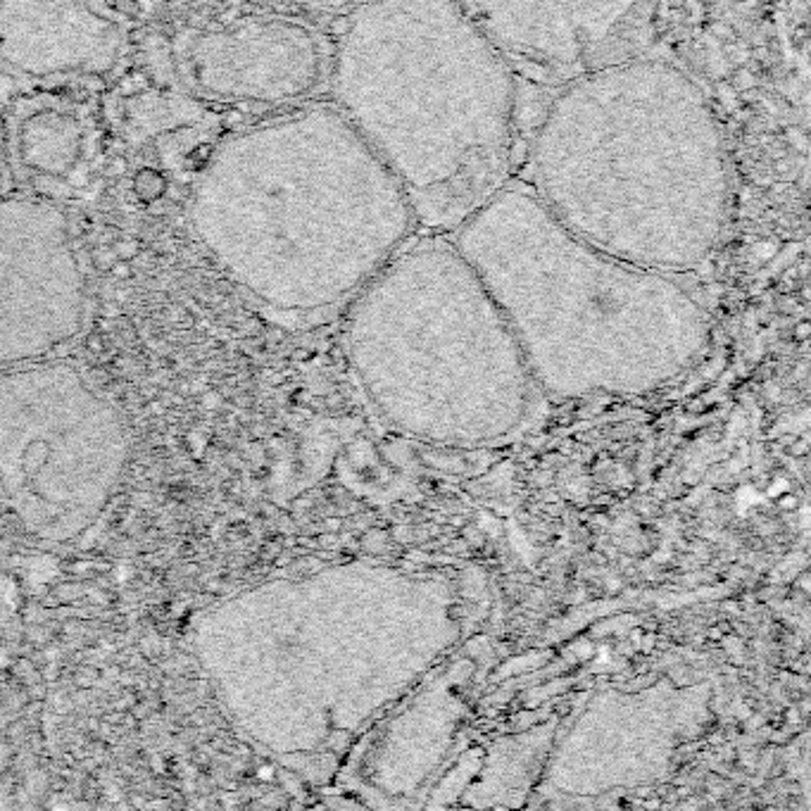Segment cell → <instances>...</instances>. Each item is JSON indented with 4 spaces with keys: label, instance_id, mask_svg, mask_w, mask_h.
<instances>
[{
    "label": "cell",
    "instance_id": "6da1fadb",
    "mask_svg": "<svg viewBox=\"0 0 811 811\" xmlns=\"http://www.w3.org/2000/svg\"><path fill=\"white\" fill-rule=\"evenodd\" d=\"M530 191L593 248L678 272L728 227L731 160L702 88L676 65L628 55L559 86L530 143Z\"/></svg>",
    "mask_w": 811,
    "mask_h": 811
},
{
    "label": "cell",
    "instance_id": "7a4b0ae2",
    "mask_svg": "<svg viewBox=\"0 0 811 811\" xmlns=\"http://www.w3.org/2000/svg\"><path fill=\"white\" fill-rule=\"evenodd\" d=\"M201 243L269 307H329L374 279L416 228L403 188L335 105L231 136L193 188Z\"/></svg>",
    "mask_w": 811,
    "mask_h": 811
},
{
    "label": "cell",
    "instance_id": "3957f363",
    "mask_svg": "<svg viewBox=\"0 0 811 811\" xmlns=\"http://www.w3.org/2000/svg\"><path fill=\"white\" fill-rule=\"evenodd\" d=\"M335 108L403 188L416 228L455 231L510 179L519 74L455 0H367L331 58Z\"/></svg>",
    "mask_w": 811,
    "mask_h": 811
},
{
    "label": "cell",
    "instance_id": "277c9868",
    "mask_svg": "<svg viewBox=\"0 0 811 811\" xmlns=\"http://www.w3.org/2000/svg\"><path fill=\"white\" fill-rule=\"evenodd\" d=\"M127 457L120 414L76 369L0 371V504L24 533L79 538L112 500Z\"/></svg>",
    "mask_w": 811,
    "mask_h": 811
},
{
    "label": "cell",
    "instance_id": "5b68a950",
    "mask_svg": "<svg viewBox=\"0 0 811 811\" xmlns=\"http://www.w3.org/2000/svg\"><path fill=\"white\" fill-rule=\"evenodd\" d=\"M84 316V279L67 219L50 202L0 198V371L67 343Z\"/></svg>",
    "mask_w": 811,
    "mask_h": 811
},
{
    "label": "cell",
    "instance_id": "8992f818",
    "mask_svg": "<svg viewBox=\"0 0 811 811\" xmlns=\"http://www.w3.org/2000/svg\"><path fill=\"white\" fill-rule=\"evenodd\" d=\"M516 74L566 84L640 46L650 0H455Z\"/></svg>",
    "mask_w": 811,
    "mask_h": 811
},
{
    "label": "cell",
    "instance_id": "52a82bcc",
    "mask_svg": "<svg viewBox=\"0 0 811 811\" xmlns=\"http://www.w3.org/2000/svg\"><path fill=\"white\" fill-rule=\"evenodd\" d=\"M179 58L183 79L195 94L250 105L305 98L331 67L315 29L279 14L193 31L182 43Z\"/></svg>",
    "mask_w": 811,
    "mask_h": 811
},
{
    "label": "cell",
    "instance_id": "ba28073f",
    "mask_svg": "<svg viewBox=\"0 0 811 811\" xmlns=\"http://www.w3.org/2000/svg\"><path fill=\"white\" fill-rule=\"evenodd\" d=\"M121 34L91 0H0V67L29 81L102 74Z\"/></svg>",
    "mask_w": 811,
    "mask_h": 811
},
{
    "label": "cell",
    "instance_id": "9c48e42d",
    "mask_svg": "<svg viewBox=\"0 0 811 811\" xmlns=\"http://www.w3.org/2000/svg\"><path fill=\"white\" fill-rule=\"evenodd\" d=\"M88 153V127L79 108L65 98L36 95L20 105L7 155L40 183H65L76 176Z\"/></svg>",
    "mask_w": 811,
    "mask_h": 811
},
{
    "label": "cell",
    "instance_id": "30bf717a",
    "mask_svg": "<svg viewBox=\"0 0 811 811\" xmlns=\"http://www.w3.org/2000/svg\"><path fill=\"white\" fill-rule=\"evenodd\" d=\"M298 3L316 14H348L367 0H298Z\"/></svg>",
    "mask_w": 811,
    "mask_h": 811
},
{
    "label": "cell",
    "instance_id": "8fae6325",
    "mask_svg": "<svg viewBox=\"0 0 811 811\" xmlns=\"http://www.w3.org/2000/svg\"><path fill=\"white\" fill-rule=\"evenodd\" d=\"M7 172H10V155H7V131L3 127V120H0V193H3V186H5Z\"/></svg>",
    "mask_w": 811,
    "mask_h": 811
}]
</instances>
